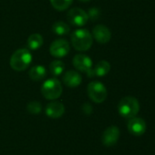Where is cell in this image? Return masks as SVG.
I'll list each match as a JSON object with an SVG mask.
<instances>
[{"label": "cell", "mask_w": 155, "mask_h": 155, "mask_svg": "<svg viewBox=\"0 0 155 155\" xmlns=\"http://www.w3.org/2000/svg\"><path fill=\"white\" fill-rule=\"evenodd\" d=\"M71 43L77 51H87L92 45L93 36L89 30L79 28L71 35Z\"/></svg>", "instance_id": "cell-1"}, {"label": "cell", "mask_w": 155, "mask_h": 155, "mask_svg": "<svg viewBox=\"0 0 155 155\" xmlns=\"http://www.w3.org/2000/svg\"><path fill=\"white\" fill-rule=\"evenodd\" d=\"M32 62L31 53L25 48L17 49L10 58V66L13 70L21 72L26 70Z\"/></svg>", "instance_id": "cell-2"}, {"label": "cell", "mask_w": 155, "mask_h": 155, "mask_svg": "<svg viewBox=\"0 0 155 155\" xmlns=\"http://www.w3.org/2000/svg\"><path fill=\"white\" fill-rule=\"evenodd\" d=\"M118 110L120 114L126 118L131 119L135 117L140 110V104L136 98L132 96H126L122 98L118 105Z\"/></svg>", "instance_id": "cell-3"}, {"label": "cell", "mask_w": 155, "mask_h": 155, "mask_svg": "<svg viewBox=\"0 0 155 155\" xmlns=\"http://www.w3.org/2000/svg\"><path fill=\"white\" fill-rule=\"evenodd\" d=\"M41 93L45 98L48 100H55L62 94L61 83L57 78H50L42 84Z\"/></svg>", "instance_id": "cell-4"}, {"label": "cell", "mask_w": 155, "mask_h": 155, "mask_svg": "<svg viewBox=\"0 0 155 155\" xmlns=\"http://www.w3.org/2000/svg\"><path fill=\"white\" fill-rule=\"evenodd\" d=\"M88 94L93 102L100 104L107 98V89L100 82L94 81L88 85Z\"/></svg>", "instance_id": "cell-5"}, {"label": "cell", "mask_w": 155, "mask_h": 155, "mask_svg": "<svg viewBox=\"0 0 155 155\" xmlns=\"http://www.w3.org/2000/svg\"><path fill=\"white\" fill-rule=\"evenodd\" d=\"M73 65L75 68L80 72L86 73L89 77L95 76L92 68V60L90 56L85 54H77L73 58Z\"/></svg>", "instance_id": "cell-6"}, {"label": "cell", "mask_w": 155, "mask_h": 155, "mask_svg": "<svg viewBox=\"0 0 155 155\" xmlns=\"http://www.w3.org/2000/svg\"><path fill=\"white\" fill-rule=\"evenodd\" d=\"M67 18H68V21L71 25H77V26H82L86 25L89 20L87 12H85L83 9L79 8V7L71 8L68 12Z\"/></svg>", "instance_id": "cell-7"}, {"label": "cell", "mask_w": 155, "mask_h": 155, "mask_svg": "<svg viewBox=\"0 0 155 155\" xmlns=\"http://www.w3.org/2000/svg\"><path fill=\"white\" fill-rule=\"evenodd\" d=\"M69 44L65 39H57L49 46V53L52 56L61 58L69 53Z\"/></svg>", "instance_id": "cell-8"}, {"label": "cell", "mask_w": 155, "mask_h": 155, "mask_svg": "<svg viewBox=\"0 0 155 155\" xmlns=\"http://www.w3.org/2000/svg\"><path fill=\"white\" fill-rule=\"evenodd\" d=\"M119 138H120V130L117 126L112 125L108 127L104 131L101 140H102V143L105 146L111 147L117 143Z\"/></svg>", "instance_id": "cell-9"}, {"label": "cell", "mask_w": 155, "mask_h": 155, "mask_svg": "<svg viewBox=\"0 0 155 155\" xmlns=\"http://www.w3.org/2000/svg\"><path fill=\"white\" fill-rule=\"evenodd\" d=\"M128 131L135 136L143 135L146 131V124L143 119L139 117H132L128 123Z\"/></svg>", "instance_id": "cell-10"}, {"label": "cell", "mask_w": 155, "mask_h": 155, "mask_svg": "<svg viewBox=\"0 0 155 155\" xmlns=\"http://www.w3.org/2000/svg\"><path fill=\"white\" fill-rule=\"evenodd\" d=\"M92 36L100 44H107L111 38V33L107 26L98 25L92 30Z\"/></svg>", "instance_id": "cell-11"}, {"label": "cell", "mask_w": 155, "mask_h": 155, "mask_svg": "<svg viewBox=\"0 0 155 155\" xmlns=\"http://www.w3.org/2000/svg\"><path fill=\"white\" fill-rule=\"evenodd\" d=\"M65 112V107L60 102H52L49 103L46 107V114L50 118H59L63 115Z\"/></svg>", "instance_id": "cell-12"}, {"label": "cell", "mask_w": 155, "mask_h": 155, "mask_svg": "<svg viewBox=\"0 0 155 155\" xmlns=\"http://www.w3.org/2000/svg\"><path fill=\"white\" fill-rule=\"evenodd\" d=\"M81 81H82L81 75L78 72L73 71V70L68 71L67 73H65L63 76V83L67 86L71 87V88L79 86L81 84Z\"/></svg>", "instance_id": "cell-13"}, {"label": "cell", "mask_w": 155, "mask_h": 155, "mask_svg": "<svg viewBox=\"0 0 155 155\" xmlns=\"http://www.w3.org/2000/svg\"><path fill=\"white\" fill-rule=\"evenodd\" d=\"M47 75V70L46 68L41 65H35L33 67H31L30 71H29V77L33 80V81H41L43 80Z\"/></svg>", "instance_id": "cell-14"}, {"label": "cell", "mask_w": 155, "mask_h": 155, "mask_svg": "<svg viewBox=\"0 0 155 155\" xmlns=\"http://www.w3.org/2000/svg\"><path fill=\"white\" fill-rule=\"evenodd\" d=\"M44 39L40 34H32L27 38V45L31 50H37L43 45Z\"/></svg>", "instance_id": "cell-15"}, {"label": "cell", "mask_w": 155, "mask_h": 155, "mask_svg": "<svg viewBox=\"0 0 155 155\" xmlns=\"http://www.w3.org/2000/svg\"><path fill=\"white\" fill-rule=\"evenodd\" d=\"M52 31L58 35H66L69 33V25L63 21H57L52 25Z\"/></svg>", "instance_id": "cell-16"}, {"label": "cell", "mask_w": 155, "mask_h": 155, "mask_svg": "<svg viewBox=\"0 0 155 155\" xmlns=\"http://www.w3.org/2000/svg\"><path fill=\"white\" fill-rule=\"evenodd\" d=\"M110 70H111V64H110L109 62H107L105 60L100 61L96 64L95 68L93 69L94 74L97 75V76H100V77L108 74V73L110 72Z\"/></svg>", "instance_id": "cell-17"}, {"label": "cell", "mask_w": 155, "mask_h": 155, "mask_svg": "<svg viewBox=\"0 0 155 155\" xmlns=\"http://www.w3.org/2000/svg\"><path fill=\"white\" fill-rule=\"evenodd\" d=\"M49 70H50V73L53 75L58 76V75H60L64 72V70H65V64L62 61H60V60H54L49 64Z\"/></svg>", "instance_id": "cell-18"}, {"label": "cell", "mask_w": 155, "mask_h": 155, "mask_svg": "<svg viewBox=\"0 0 155 155\" xmlns=\"http://www.w3.org/2000/svg\"><path fill=\"white\" fill-rule=\"evenodd\" d=\"M73 0H50L52 6L58 11H64L70 6Z\"/></svg>", "instance_id": "cell-19"}, {"label": "cell", "mask_w": 155, "mask_h": 155, "mask_svg": "<svg viewBox=\"0 0 155 155\" xmlns=\"http://www.w3.org/2000/svg\"><path fill=\"white\" fill-rule=\"evenodd\" d=\"M41 109H42L41 104L38 103V102L33 101V102H30V103L27 104V111H28L30 114H38L41 112Z\"/></svg>", "instance_id": "cell-20"}, {"label": "cell", "mask_w": 155, "mask_h": 155, "mask_svg": "<svg viewBox=\"0 0 155 155\" xmlns=\"http://www.w3.org/2000/svg\"><path fill=\"white\" fill-rule=\"evenodd\" d=\"M87 14H88L89 18H90L91 20L94 21V20L99 18V16H100V10L98 8H96V7H92V8H90L89 10V12Z\"/></svg>", "instance_id": "cell-21"}, {"label": "cell", "mask_w": 155, "mask_h": 155, "mask_svg": "<svg viewBox=\"0 0 155 155\" xmlns=\"http://www.w3.org/2000/svg\"><path fill=\"white\" fill-rule=\"evenodd\" d=\"M82 110L86 114H90L92 113V107L90 104H84L82 106Z\"/></svg>", "instance_id": "cell-22"}, {"label": "cell", "mask_w": 155, "mask_h": 155, "mask_svg": "<svg viewBox=\"0 0 155 155\" xmlns=\"http://www.w3.org/2000/svg\"><path fill=\"white\" fill-rule=\"evenodd\" d=\"M79 1H81V2H89L90 0H79Z\"/></svg>", "instance_id": "cell-23"}]
</instances>
